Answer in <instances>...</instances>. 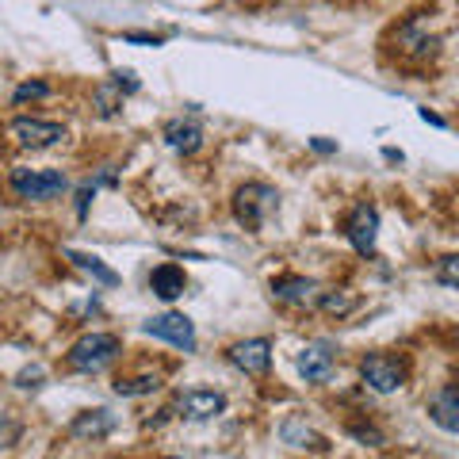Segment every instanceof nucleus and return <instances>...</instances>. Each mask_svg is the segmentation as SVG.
<instances>
[{"mask_svg": "<svg viewBox=\"0 0 459 459\" xmlns=\"http://www.w3.org/2000/svg\"><path fill=\"white\" fill-rule=\"evenodd\" d=\"M280 207V192L272 188V184H261V180H249L241 184L234 192V219L246 226V230H261L268 222V214Z\"/></svg>", "mask_w": 459, "mask_h": 459, "instance_id": "nucleus-2", "label": "nucleus"}, {"mask_svg": "<svg viewBox=\"0 0 459 459\" xmlns=\"http://www.w3.org/2000/svg\"><path fill=\"white\" fill-rule=\"evenodd\" d=\"M349 433L356 440H364V444H376V448L383 444V433H379V429H371V425H349Z\"/></svg>", "mask_w": 459, "mask_h": 459, "instance_id": "nucleus-25", "label": "nucleus"}, {"mask_svg": "<svg viewBox=\"0 0 459 459\" xmlns=\"http://www.w3.org/2000/svg\"><path fill=\"white\" fill-rule=\"evenodd\" d=\"M429 418H433L444 433H459V394H455V386H440V391L429 398Z\"/></svg>", "mask_w": 459, "mask_h": 459, "instance_id": "nucleus-13", "label": "nucleus"}, {"mask_svg": "<svg viewBox=\"0 0 459 459\" xmlns=\"http://www.w3.org/2000/svg\"><path fill=\"white\" fill-rule=\"evenodd\" d=\"M299 376H303L307 383H325L329 376H333V364H337V349L333 341H310L303 352H299Z\"/></svg>", "mask_w": 459, "mask_h": 459, "instance_id": "nucleus-10", "label": "nucleus"}, {"mask_svg": "<svg viewBox=\"0 0 459 459\" xmlns=\"http://www.w3.org/2000/svg\"><path fill=\"white\" fill-rule=\"evenodd\" d=\"M8 184L27 204H50V199L69 192L65 172H57V169H12Z\"/></svg>", "mask_w": 459, "mask_h": 459, "instance_id": "nucleus-3", "label": "nucleus"}, {"mask_svg": "<svg viewBox=\"0 0 459 459\" xmlns=\"http://www.w3.org/2000/svg\"><path fill=\"white\" fill-rule=\"evenodd\" d=\"M421 119H425V123H433V126H448V123H444L437 111H429V108H421Z\"/></svg>", "mask_w": 459, "mask_h": 459, "instance_id": "nucleus-30", "label": "nucleus"}, {"mask_svg": "<svg viewBox=\"0 0 459 459\" xmlns=\"http://www.w3.org/2000/svg\"><path fill=\"white\" fill-rule=\"evenodd\" d=\"M126 42H142V47H161V39L157 35H138V31H131V35H123Z\"/></svg>", "mask_w": 459, "mask_h": 459, "instance_id": "nucleus-28", "label": "nucleus"}, {"mask_svg": "<svg viewBox=\"0 0 459 459\" xmlns=\"http://www.w3.org/2000/svg\"><path fill=\"white\" fill-rule=\"evenodd\" d=\"M111 429H115V418L108 410H84V413H77V418H74L69 433L84 437V440H104V437H111Z\"/></svg>", "mask_w": 459, "mask_h": 459, "instance_id": "nucleus-15", "label": "nucleus"}, {"mask_svg": "<svg viewBox=\"0 0 459 459\" xmlns=\"http://www.w3.org/2000/svg\"><path fill=\"white\" fill-rule=\"evenodd\" d=\"M437 280L444 287H459V256H444L440 268H437Z\"/></svg>", "mask_w": 459, "mask_h": 459, "instance_id": "nucleus-23", "label": "nucleus"}, {"mask_svg": "<svg viewBox=\"0 0 459 459\" xmlns=\"http://www.w3.org/2000/svg\"><path fill=\"white\" fill-rule=\"evenodd\" d=\"M47 96H50V84L47 81H27V84H20L12 100H16V104H27V100H47Z\"/></svg>", "mask_w": 459, "mask_h": 459, "instance_id": "nucleus-21", "label": "nucleus"}, {"mask_svg": "<svg viewBox=\"0 0 459 459\" xmlns=\"http://www.w3.org/2000/svg\"><path fill=\"white\" fill-rule=\"evenodd\" d=\"M222 410H226V394L204 391V386H195V391H184L177 398V413H180L184 421H211V418H219Z\"/></svg>", "mask_w": 459, "mask_h": 459, "instance_id": "nucleus-11", "label": "nucleus"}, {"mask_svg": "<svg viewBox=\"0 0 459 459\" xmlns=\"http://www.w3.org/2000/svg\"><path fill=\"white\" fill-rule=\"evenodd\" d=\"M92 108H96L100 119H111V115H119V108H123V92L115 89V81H111V84H100V89L92 92Z\"/></svg>", "mask_w": 459, "mask_h": 459, "instance_id": "nucleus-19", "label": "nucleus"}, {"mask_svg": "<svg viewBox=\"0 0 459 459\" xmlns=\"http://www.w3.org/2000/svg\"><path fill=\"white\" fill-rule=\"evenodd\" d=\"M115 89H119V92H138L134 74H123V69H119V74H115Z\"/></svg>", "mask_w": 459, "mask_h": 459, "instance_id": "nucleus-27", "label": "nucleus"}, {"mask_svg": "<svg viewBox=\"0 0 459 459\" xmlns=\"http://www.w3.org/2000/svg\"><path fill=\"white\" fill-rule=\"evenodd\" d=\"M65 261L74 264V268H81L84 276H92L96 283H104V287H115L119 283V272L115 268H108L100 256H92V253H81V249H65Z\"/></svg>", "mask_w": 459, "mask_h": 459, "instance_id": "nucleus-16", "label": "nucleus"}, {"mask_svg": "<svg viewBox=\"0 0 459 459\" xmlns=\"http://www.w3.org/2000/svg\"><path fill=\"white\" fill-rule=\"evenodd\" d=\"M184 287H188V276H184V268H177V264H157V268L150 272V291H153L157 299H165V303L180 299Z\"/></svg>", "mask_w": 459, "mask_h": 459, "instance_id": "nucleus-14", "label": "nucleus"}, {"mask_svg": "<svg viewBox=\"0 0 459 459\" xmlns=\"http://www.w3.org/2000/svg\"><path fill=\"white\" fill-rule=\"evenodd\" d=\"M165 142L177 153L192 157L199 146H204V126H199L195 119H169L165 123Z\"/></svg>", "mask_w": 459, "mask_h": 459, "instance_id": "nucleus-12", "label": "nucleus"}, {"mask_svg": "<svg viewBox=\"0 0 459 459\" xmlns=\"http://www.w3.org/2000/svg\"><path fill=\"white\" fill-rule=\"evenodd\" d=\"M157 386H161V376H157V371H146V376L119 379V383H115V394H119V398H142V394H153Z\"/></svg>", "mask_w": 459, "mask_h": 459, "instance_id": "nucleus-18", "label": "nucleus"}, {"mask_svg": "<svg viewBox=\"0 0 459 459\" xmlns=\"http://www.w3.org/2000/svg\"><path fill=\"white\" fill-rule=\"evenodd\" d=\"M20 433H23V425L16 418H8V413H0V448H12L20 440Z\"/></svg>", "mask_w": 459, "mask_h": 459, "instance_id": "nucleus-22", "label": "nucleus"}, {"mask_svg": "<svg viewBox=\"0 0 459 459\" xmlns=\"http://www.w3.org/2000/svg\"><path fill=\"white\" fill-rule=\"evenodd\" d=\"M142 333L157 337V341H169L172 349H180V352H195V325L184 318V314H177V310L150 318L146 325H142Z\"/></svg>", "mask_w": 459, "mask_h": 459, "instance_id": "nucleus-5", "label": "nucleus"}, {"mask_svg": "<svg viewBox=\"0 0 459 459\" xmlns=\"http://www.w3.org/2000/svg\"><path fill=\"white\" fill-rule=\"evenodd\" d=\"M318 295H322V287L307 276H276L272 280V299L283 307L310 310V307H318Z\"/></svg>", "mask_w": 459, "mask_h": 459, "instance_id": "nucleus-8", "label": "nucleus"}, {"mask_svg": "<svg viewBox=\"0 0 459 459\" xmlns=\"http://www.w3.org/2000/svg\"><path fill=\"white\" fill-rule=\"evenodd\" d=\"M119 352H123V341L115 333H84L74 349H69L65 364L81 371V376H100V371H108L119 360Z\"/></svg>", "mask_w": 459, "mask_h": 459, "instance_id": "nucleus-1", "label": "nucleus"}, {"mask_svg": "<svg viewBox=\"0 0 459 459\" xmlns=\"http://www.w3.org/2000/svg\"><path fill=\"white\" fill-rule=\"evenodd\" d=\"M12 138L20 142L23 150H50L57 142H65V126L62 123H47V119H31V115H20L12 119Z\"/></svg>", "mask_w": 459, "mask_h": 459, "instance_id": "nucleus-6", "label": "nucleus"}, {"mask_svg": "<svg viewBox=\"0 0 459 459\" xmlns=\"http://www.w3.org/2000/svg\"><path fill=\"white\" fill-rule=\"evenodd\" d=\"M318 307L325 314H337V318H344V314L356 307V295H349V291H322L318 295Z\"/></svg>", "mask_w": 459, "mask_h": 459, "instance_id": "nucleus-20", "label": "nucleus"}, {"mask_svg": "<svg viewBox=\"0 0 459 459\" xmlns=\"http://www.w3.org/2000/svg\"><path fill=\"white\" fill-rule=\"evenodd\" d=\"M310 146H314V150H318V153H337V142H325V138H314V142H310Z\"/></svg>", "mask_w": 459, "mask_h": 459, "instance_id": "nucleus-29", "label": "nucleus"}, {"mask_svg": "<svg viewBox=\"0 0 459 459\" xmlns=\"http://www.w3.org/2000/svg\"><path fill=\"white\" fill-rule=\"evenodd\" d=\"M280 433H283V440L291 444V448H318V452H325V440H322V437H314L310 429L303 425V418H287Z\"/></svg>", "mask_w": 459, "mask_h": 459, "instance_id": "nucleus-17", "label": "nucleus"}, {"mask_svg": "<svg viewBox=\"0 0 459 459\" xmlns=\"http://www.w3.org/2000/svg\"><path fill=\"white\" fill-rule=\"evenodd\" d=\"M42 379H47V371L35 364V368H23V371H20V376H16V386H23V391H39Z\"/></svg>", "mask_w": 459, "mask_h": 459, "instance_id": "nucleus-24", "label": "nucleus"}, {"mask_svg": "<svg viewBox=\"0 0 459 459\" xmlns=\"http://www.w3.org/2000/svg\"><path fill=\"white\" fill-rule=\"evenodd\" d=\"M226 360L234 364L238 371H246V376L261 379V376H268V368H272V341L268 337L238 341V344H230L226 349Z\"/></svg>", "mask_w": 459, "mask_h": 459, "instance_id": "nucleus-7", "label": "nucleus"}, {"mask_svg": "<svg viewBox=\"0 0 459 459\" xmlns=\"http://www.w3.org/2000/svg\"><path fill=\"white\" fill-rule=\"evenodd\" d=\"M92 195H96V184H81V188H77V214H81V219L89 214Z\"/></svg>", "mask_w": 459, "mask_h": 459, "instance_id": "nucleus-26", "label": "nucleus"}, {"mask_svg": "<svg viewBox=\"0 0 459 459\" xmlns=\"http://www.w3.org/2000/svg\"><path fill=\"white\" fill-rule=\"evenodd\" d=\"M360 379L376 394H394V391L406 386V364H402L398 356L371 352V356H364V360H360Z\"/></svg>", "mask_w": 459, "mask_h": 459, "instance_id": "nucleus-4", "label": "nucleus"}, {"mask_svg": "<svg viewBox=\"0 0 459 459\" xmlns=\"http://www.w3.org/2000/svg\"><path fill=\"white\" fill-rule=\"evenodd\" d=\"M344 234H349L352 241V249L360 253V256H376V238H379V211L376 207H368L360 204L352 214H349V222H344Z\"/></svg>", "mask_w": 459, "mask_h": 459, "instance_id": "nucleus-9", "label": "nucleus"}]
</instances>
